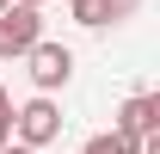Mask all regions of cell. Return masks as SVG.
<instances>
[{
	"label": "cell",
	"instance_id": "ba28073f",
	"mask_svg": "<svg viewBox=\"0 0 160 154\" xmlns=\"http://www.w3.org/2000/svg\"><path fill=\"white\" fill-rule=\"evenodd\" d=\"M0 154H37V148H19V142H6V148H0Z\"/></svg>",
	"mask_w": 160,
	"mask_h": 154
},
{
	"label": "cell",
	"instance_id": "277c9868",
	"mask_svg": "<svg viewBox=\"0 0 160 154\" xmlns=\"http://www.w3.org/2000/svg\"><path fill=\"white\" fill-rule=\"evenodd\" d=\"M111 130H117V136H136V142H142V136H160V93H129L117 105V123H111Z\"/></svg>",
	"mask_w": 160,
	"mask_h": 154
},
{
	"label": "cell",
	"instance_id": "5b68a950",
	"mask_svg": "<svg viewBox=\"0 0 160 154\" xmlns=\"http://www.w3.org/2000/svg\"><path fill=\"white\" fill-rule=\"evenodd\" d=\"M86 154H142V142H136V136L105 130V136H92V142H86Z\"/></svg>",
	"mask_w": 160,
	"mask_h": 154
},
{
	"label": "cell",
	"instance_id": "30bf717a",
	"mask_svg": "<svg viewBox=\"0 0 160 154\" xmlns=\"http://www.w3.org/2000/svg\"><path fill=\"white\" fill-rule=\"evenodd\" d=\"M6 6H12V0H0V13H6Z\"/></svg>",
	"mask_w": 160,
	"mask_h": 154
},
{
	"label": "cell",
	"instance_id": "52a82bcc",
	"mask_svg": "<svg viewBox=\"0 0 160 154\" xmlns=\"http://www.w3.org/2000/svg\"><path fill=\"white\" fill-rule=\"evenodd\" d=\"M0 117H12V99H6V86H0Z\"/></svg>",
	"mask_w": 160,
	"mask_h": 154
},
{
	"label": "cell",
	"instance_id": "6da1fadb",
	"mask_svg": "<svg viewBox=\"0 0 160 154\" xmlns=\"http://www.w3.org/2000/svg\"><path fill=\"white\" fill-rule=\"evenodd\" d=\"M12 136H19V148H49L62 136V111H56V99H25L19 111H12Z\"/></svg>",
	"mask_w": 160,
	"mask_h": 154
},
{
	"label": "cell",
	"instance_id": "7a4b0ae2",
	"mask_svg": "<svg viewBox=\"0 0 160 154\" xmlns=\"http://www.w3.org/2000/svg\"><path fill=\"white\" fill-rule=\"evenodd\" d=\"M25 62H31V80H37L43 99L56 93V86H68V74H74V49H68V43H49V37L31 43V49H25Z\"/></svg>",
	"mask_w": 160,
	"mask_h": 154
},
{
	"label": "cell",
	"instance_id": "3957f363",
	"mask_svg": "<svg viewBox=\"0 0 160 154\" xmlns=\"http://www.w3.org/2000/svg\"><path fill=\"white\" fill-rule=\"evenodd\" d=\"M37 37H43V19H37V6H6V13H0V62L25 56V49H31Z\"/></svg>",
	"mask_w": 160,
	"mask_h": 154
},
{
	"label": "cell",
	"instance_id": "8992f818",
	"mask_svg": "<svg viewBox=\"0 0 160 154\" xmlns=\"http://www.w3.org/2000/svg\"><path fill=\"white\" fill-rule=\"evenodd\" d=\"M6 142H12V117H0V148H6Z\"/></svg>",
	"mask_w": 160,
	"mask_h": 154
},
{
	"label": "cell",
	"instance_id": "9c48e42d",
	"mask_svg": "<svg viewBox=\"0 0 160 154\" xmlns=\"http://www.w3.org/2000/svg\"><path fill=\"white\" fill-rule=\"evenodd\" d=\"M12 6H43V0H12Z\"/></svg>",
	"mask_w": 160,
	"mask_h": 154
}]
</instances>
